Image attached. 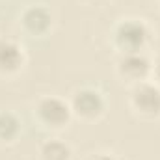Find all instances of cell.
Returning a JSON list of instances; mask_svg holds the SVG:
<instances>
[{"label": "cell", "mask_w": 160, "mask_h": 160, "mask_svg": "<svg viewBox=\"0 0 160 160\" xmlns=\"http://www.w3.org/2000/svg\"><path fill=\"white\" fill-rule=\"evenodd\" d=\"M38 116L45 125L60 128L71 119V106L60 97H45L38 102Z\"/></svg>", "instance_id": "3"}, {"label": "cell", "mask_w": 160, "mask_h": 160, "mask_svg": "<svg viewBox=\"0 0 160 160\" xmlns=\"http://www.w3.org/2000/svg\"><path fill=\"white\" fill-rule=\"evenodd\" d=\"M21 123L11 112H0V140L9 142L19 134Z\"/></svg>", "instance_id": "9"}, {"label": "cell", "mask_w": 160, "mask_h": 160, "mask_svg": "<svg viewBox=\"0 0 160 160\" xmlns=\"http://www.w3.org/2000/svg\"><path fill=\"white\" fill-rule=\"evenodd\" d=\"M132 106L142 116L153 118L160 114V88L151 82H138L130 95Z\"/></svg>", "instance_id": "2"}, {"label": "cell", "mask_w": 160, "mask_h": 160, "mask_svg": "<svg viewBox=\"0 0 160 160\" xmlns=\"http://www.w3.org/2000/svg\"><path fill=\"white\" fill-rule=\"evenodd\" d=\"M118 71L125 78L142 82L151 71V62L142 52H123L118 62Z\"/></svg>", "instance_id": "5"}, {"label": "cell", "mask_w": 160, "mask_h": 160, "mask_svg": "<svg viewBox=\"0 0 160 160\" xmlns=\"http://www.w3.org/2000/svg\"><path fill=\"white\" fill-rule=\"evenodd\" d=\"M114 38L123 52H142L149 39V30L142 21L128 19L118 24Z\"/></svg>", "instance_id": "1"}, {"label": "cell", "mask_w": 160, "mask_h": 160, "mask_svg": "<svg viewBox=\"0 0 160 160\" xmlns=\"http://www.w3.org/2000/svg\"><path fill=\"white\" fill-rule=\"evenodd\" d=\"M155 77H157V80L160 82V60L157 62V65H155Z\"/></svg>", "instance_id": "11"}, {"label": "cell", "mask_w": 160, "mask_h": 160, "mask_svg": "<svg viewBox=\"0 0 160 160\" xmlns=\"http://www.w3.org/2000/svg\"><path fill=\"white\" fill-rule=\"evenodd\" d=\"M71 108L78 114L80 118L93 119V118H97V116L102 114V110H104V99H102V95L99 91L84 88V89H80V91L75 93Z\"/></svg>", "instance_id": "4"}, {"label": "cell", "mask_w": 160, "mask_h": 160, "mask_svg": "<svg viewBox=\"0 0 160 160\" xmlns=\"http://www.w3.org/2000/svg\"><path fill=\"white\" fill-rule=\"evenodd\" d=\"M24 62V52L15 41L0 38V73H15Z\"/></svg>", "instance_id": "6"}, {"label": "cell", "mask_w": 160, "mask_h": 160, "mask_svg": "<svg viewBox=\"0 0 160 160\" xmlns=\"http://www.w3.org/2000/svg\"><path fill=\"white\" fill-rule=\"evenodd\" d=\"M41 158L43 160H69L71 158V149L67 143L60 140H48L41 147Z\"/></svg>", "instance_id": "8"}, {"label": "cell", "mask_w": 160, "mask_h": 160, "mask_svg": "<svg viewBox=\"0 0 160 160\" xmlns=\"http://www.w3.org/2000/svg\"><path fill=\"white\" fill-rule=\"evenodd\" d=\"M50 11L43 6H32L22 13V24L32 34H43L50 26Z\"/></svg>", "instance_id": "7"}, {"label": "cell", "mask_w": 160, "mask_h": 160, "mask_svg": "<svg viewBox=\"0 0 160 160\" xmlns=\"http://www.w3.org/2000/svg\"><path fill=\"white\" fill-rule=\"evenodd\" d=\"M95 160H118V158H114L112 155H99Z\"/></svg>", "instance_id": "10"}]
</instances>
